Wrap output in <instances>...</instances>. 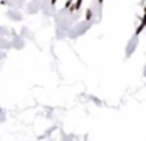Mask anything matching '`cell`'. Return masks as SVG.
<instances>
[{
    "label": "cell",
    "mask_w": 146,
    "mask_h": 141,
    "mask_svg": "<svg viewBox=\"0 0 146 141\" xmlns=\"http://www.w3.org/2000/svg\"><path fill=\"white\" fill-rule=\"evenodd\" d=\"M80 3H82V0H77L76 5H74V9H79L80 8Z\"/></svg>",
    "instance_id": "6da1fadb"
},
{
    "label": "cell",
    "mask_w": 146,
    "mask_h": 141,
    "mask_svg": "<svg viewBox=\"0 0 146 141\" xmlns=\"http://www.w3.org/2000/svg\"><path fill=\"white\" fill-rule=\"evenodd\" d=\"M86 19H91V11H90V9L86 11Z\"/></svg>",
    "instance_id": "7a4b0ae2"
},
{
    "label": "cell",
    "mask_w": 146,
    "mask_h": 141,
    "mask_svg": "<svg viewBox=\"0 0 146 141\" xmlns=\"http://www.w3.org/2000/svg\"><path fill=\"white\" fill-rule=\"evenodd\" d=\"M99 2H101V3H102V2H104V0H99Z\"/></svg>",
    "instance_id": "3957f363"
},
{
    "label": "cell",
    "mask_w": 146,
    "mask_h": 141,
    "mask_svg": "<svg viewBox=\"0 0 146 141\" xmlns=\"http://www.w3.org/2000/svg\"><path fill=\"white\" fill-rule=\"evenodd\" d=\"M0 113H2V108H0Z\"/></svg>",
    "instance_id": "277c9868"
}]
</instances>
